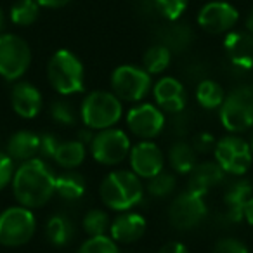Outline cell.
<instances>
[{"label": "cell", "instance_id": "28", "mask_svg": "<svg viewBox=\"0 0 253 253\" xmlns=\"http://www.w3.org/2000/svg\"><path fill=\"white\" fill-rule=\"evenodd\" d=\"M170 61H172L170 49H167L162 43H156L146 50L144 57H142V66L149 75H160L170 66Z\"/></svg>", "mask_w": 253, "mask_h": 253}, {"label": "cell", "instance_id": "24", "mask_svg": "<svg viewBox=\"0 0 253 253\" xmlns=\"http://www.w3.org/2000/svg\"><path fill=\"white\" fill-rule=\"evenodd\" d=\"M173 25H169L162 28L160 32V43L170 49V52H182L193 42V32L187 25L172 21Z\"/></svg>", "mask_w": 253, "mask_h": 253}, {"label": "cell", "instance_id": "20", "mask_svg": "<svg viewBox=\"0 0 253 253\" xmlns=\"http://www.w3.org/2000/svg\"><path fill=\"white\" fill-rule=\"evenodd\" d=\"M187 175H189L187 189L205 196L210 189H213V187L220 186L224 182L225 172L220 169V165L217 162H201L196 163V167Z\"/></svg>", "mask_w": 253, "mask_h": 253}, {"label": "cell", "instance_id": "9", "mask_svg": "<svg viewBox=\"0 0 253 253\" xmlns=\"http://www.w3.org/2000/svg\"><path fill=\"white\" fill-rule=\"evenodd\" d=\"M90 155L97 163L104 167H115L128 158L132 149L130 137L125 130L109 126L104 130H97L90 141Z\"/></svg>", "mask_w": 253, "mask_h": 253}, {"label": "cell", "instance_id": "22", "mask_svg": "<svg viewBox=\"0 0 253 253\" xmlns=\"http://www.w3.org/2000/svg\"><path fill=\"white\" fill-rule=\"evenodd\" d=\"M85 156H87V144L77 139V141H61L52 160L63 170H75L85 162Z\"/></svg>", "mask_w": 253, "mask_h": 253}, {"label": "cell", "instance_id": "12", "mask_svg": "<svg viewBox=\"0 0 253 253\" xmlns=\"http://www.w3.org/2000/svg\"><path fill=\"white\" fill-rule=\"evenodd\" d=\"M126 128L141 141H151L165 128V113L151 102H139L126 113Z\"/></svg>", "mask_w": 253, "mask_h": 253}, {"label": "cell", "instance_id": "27", "mask_svg": "<svg viewBox=\"0 0 253 253\" xmlns=\"http://www.w3.org/2000/svg\"><path fill=\"white\" fill-rule=\"evenodd\" d=\"M225 92L222 85L215 80H201L196 87V101L205 109H218L224 102Z\"/></svg>", "mask_w": 253, "mask_h": 253}, {"label": "cell", "instance_id": "5", "mask_svg": "<svg viewBox=\"0 0 253 253\" xmlns=\"http://www.w3.org/2000/svg\"><path fill=\"white\" fill-rule=\"evenodd\" d=\"M218 118L229 134H243L253 126V87L238 85L227 92L218 108Z\"/></svg>", "mask_w": 253, "mask_h": 253}, {"label": "cell", "instance_id": "19", "mask_svg": "<svg viewBox=\"0 0 253 253\" xmlns=\"http://www.w3.org/2000/svg\"><path fill=\"white\" fill-rule=\"evenodd\" d=\"M253 196V184L246 179H239L232 182L231 186L225 189L224 198H222V218L225 222H241L243 220V211H245V205Z\"/></svg>", "mask_w": 253, "mask_h": 253}, {"label": "cell", "instance_id": "21", "mask_svg": "<svg viewBox=\"0 0 253 253\" xmlns=\"http://www.w3.org/2000/svg\"><path fill=\"white\" fill-rule=\"evenodd\" d=\"M40 151V135L32 130H19L9 137L7 141V153L14 162H28L37 158Z\"/></svg>", "mask_w": 253, "mask_h": 253}, {"label": "cell", "instance_id": "13", "mask_svg": "<svg viewBox=\"0 0 253 253\" xmlns=\"http://www.w3.org/2000/svg\"><path fill=\"white\" fill-rule=\"evenodd\" d=\"M239 19V12L229 2L224 0H215L208 2L198 12V25L201 30L211 35H222L229 33Z\"/></svg>", "mask_w": 253, "mask_h": 253}, {"label": "cell", "instance_id": "8", "mask_svg": "<svg viewBox=\"0 0 253 253\" xmlns=\"http://www.w3.org/2000/svg\"><path fill=\"white\" fill-rule=\"evenodd\" d=\"M153 88L151 75L144 68L122 64L111 73V92L122 102H139Z\"/></svg>", "mask_w": 253, "mask_h": 253}, {"label": "cell", "instance_id": "17", "mask_svg": "<svg viewBox=\"0 0 253 253\" xmlns=\"http://www.w3.org/2000/svg\"><path fill=\"white\" fill-rule=\"evenodd\" d=\"M146 227H148V222H146V218L141 213L132 210L120 211L111 220L109 236L116 243L130 245V243H135L137 239H141L144 236Z\"/></svg>", "mask_w": 253, "mask_h": 253}, {"label": "cell", "instance_id": "1", "mask_svg": "<svg viewBox=\"0 0 253 253\" xmlns=\"http://www.w3.org/2000/svg\"><path fill=\"white\" fill-rule=\"evenodd\" d=\"M11 186L18 203L33 210L47 205L56 194V173L43 158H32L19 163Z\"/></svg>", "mask_w": 253, "mask_h": 253}, {"label": "cell", "instance_id": "11", "mask_svg": "<svg viewBox=\"0 0 253 253\" xmlns=\"http://www.w3.org/2000/svg\"><path fill=\"white\" fill-rule=\"evenodd\" d=\"M208 207L203 194L186 189L172 200L169 207V220L179 231H191L205 220Z\"/></svg>", "mask_w": 253, "mask_h": 253}, {"label": "cell", "instance_id": "30", "mask_svg": "<svg viewBox=\"0 0 253 253\" xmlns=\"http://www.w3.org/2000/svg\"><path fill=\"white\" fill-rule=\"evenodd\" d=\"M40 5L37 0H18L11 7V21L18 26H30L39 19Z\"/></svg>", "mask_w": 253, "mask_h": 253}, {"label": "cell", "instance_id": "40", "mask_svg": "<svg viewBox=\"0 0 253 253\" xmlns=\"http://www.w3.org/2000/svg\"><path fill=\"white\" fill-rule=\"evenodd\" d=\"M40 7H47V9H59L64 7L66 4H70L71 0H37Z\"/></svg>", "mask_w": 253, "mask_h": 253}, {"label": "cell", "instance_id": "18", "mask_svg": "<svg viewBox=\"0 0 253 253\" xmlns=\"http://www.w3.org/2000/svg\"><path fill=\"white\" fill-rule=\"evenodd\" d=\"M229 63L241 71L253 70V35L248 32H229L224 40Z\"/></svg>", "mask_w": 253, "mask_h": 253}, {"label": "cell", "instance_id": "10", "mask_svg": "<svg viewBox=\"0 0 253 253\" xmlns=\"http://www.w3.org/2000/svg\"><path fill=\"white\" fill-rule=\"evenodd\" d=\"M213 156L220 169L231 175H245L253 163L252 146L238 134H229L218 139L215 142Z\"/></svg>", "mask_w": 253, "mask_h": 253}, {"label": "cell", "instance_id": "31", "mask_svg": "<svg viewBox=\"0 0 253 253\" xmlns=\"http://www.w3.org/2000/svg\"><path fill=\"white\" fill-rule=\"evenodd\" d=\"M109 225H111V218H109L108 211L99 210V208H92L85 213L84 220H82V227L84 231L90 236H102L109 232Z\"/></svg>", "mask_w": 253, "mask_h": 253}, {"label": "cell", "instance_id": "43", "mask_svg": "<svg viewBox=\"0 0 253 253\" xmlns=\"http://www.w3.org/2000/svg\"><path fill=\"white\" fill-rule=\"evenodd\" d=\"M4 28H5V14H4V9L0 7V33H2Z\"/></svg>", "mask_w": 253, "mask_h": 253}, {"label": "cell", "instance_id": "34", "mask_svg": "<svg viewBox=\"0 0 253 253\" xmlns=\"http://www.w3.org/2000/svg\"><path fill=\"white\" fill-rule=\"evenodd\" d=\"M156 11L167 21H177L186 12L189 0H155Z\"/></svg>", "mask_w": 253, "mask_h": 253}, {"label": "cell", "instance_id": "7", "mask_svg": "<svg viewBox=\"0 0 253 253\" xmlns=\"http://www.w3.org/2000/svg\"><path fill=\"white\" fill-rule=\"evenodd\" d=\"M32 64V49L28 42L14 33H0V77L18 82Z\"/></svg>", "mask_w": 253, "mask_h": 253}, {"label": "cell", "instance_id": "14", "mask_svg": "<svg viewBox=\"0 0 253 253\" xmlns=\"http://www.w3.org/2000/svg\"><path fill=\"white\" fill-rule=\"evenodd\" d=\"M128 162H130V170L141 179H151L163 172L165 167V156L158 144L153 141H139L135 146H132L128 153Z\"/></svg>", "mask_w": 253, "mask_h": 253}, {"label": "cell", "instance_id": "29", "mask_svg": "<svg viewBox=\"0 0 253 253\" xmlns=\"http://www.w3.org/2000/svg\"><path fill=\"white\" fill-rule=\"evenodd\" d=\"M50 118L54 123L61 126H73L78 122V116L80 111H77V108L73 106V102L66 97V95H61V97L54 99L50 102Z\"/></svg>", "mask_w": 253, "mask_h": 253}, {"label": "cell", "instance_id": "4", "mask_svg": "<svg viewBox=\"0 0 253 253\" xmlns=\"http://www.w3.org/2000/svg\"><path fill=\"white\" fill-rule=\"evenodd\" d=\"M123 116V104L113 92H88L80 104V120L90 130H104L115 126Z\"/></svg>", "mask_w": 253, "mask_h": 253}, {"label": "cell", "instance_id": "36", "mask_svg": "<svg viewBox=\"0 0 253 253\" xmlns=\"http://www.w3.org/2000/svg\"><path fill=\"white\" fill-rule=\"evenodd\" d=\"M213 253H250L248 246L238 238H220L213 245Z\"/></svg>", "mask_w": 253, "mask_h": 253}, {"label": "cell", "instance_id": "16", "mask_svg": "<svg viewBox=\"0 0 253 253\" xmlns=\"http://www.w3.org/2000/svg\"><path fill=\"white\" fill-rule=\"evenodd\" d=\"M11 106L18 116L33 120L43 108L42 92L30 82H16L11 90Z\"/></svg>", "mask_w": 253, "mask_h": 253}, {"label": "cell", "instance_id": "15", "mask_svg": "<svg viewBox=\"0 0 253 253\" xmlns=\"http://www.w3.org/2000/svg\"><path fill=\"white\" fill-rule=\"evenodd\" d=\"M153 97L155 102L162 111L175 115V113L184 111L186 108V88L182 82L173 77H163L153 87Z\"/></svg>", "mask_w": 253, "mask_h": 253}, {"label": "cell", "instance_id": "39", "mask_svg": "<svg viewBox=\"0 0 253 253\" xmlns=\"http://www.w3.org/2000/svg\"><path fill=\"white\" fill-rule=\"evenodd\" d=\"M158 253H189V250H187L186 245L179 241H169L160 248Z\"/></svg>", "mask_w": 253, "mask_h": 253}, {"label": "cell", "instance_id": "26", "mask_svg": "<svg viewBox=\"0 0 253 253\" xmlns=\"http://www.w3.org/2000/svg\"><path fill=\"white\" fill-rule=\"evenodd\" d=\"M198 153L194 151L193 144H187L184 141H177L169 149V163L172 170L179 173H189L196 167Z\"/></svg>", "mask_w": 253, "mask_h": 253}, {"label": "cell", "instance_id": "35", "mask_svg": "<svg viewBox=\"0 0 253 253\" xmlns=\"http://www.w3.org/2000/svg\"><path fill=\"white\" fill-rule=\"evenodd\" d=\"M16 172V162L5 151H0V191L12 182Z\"/></svg>", "mask_w": 253, "mask_h": 253}, {"label": "cell", "instance_id": "38", "mask_svg": "<svg viewBox=\"0 0 253 253\" xmlns=\"http://www.w3.org/2000/svg\"><path fill=\"white\" fill-rule=\"evenodd\" d=\"M215 142H217V141H215L210 134H207V132H201V134H198L196 137H194L193 148H194V151H196L198 155H207V153L213 151Z\"/></svg>", "mask_w": 253, "mask_h": 253}, {"label": "cell", "instance_id": "33", "mask_svg": "<svg viewBox=\"0 0 253 253\" xmlns=\"http://www.w3.org/2000/svg\"><path fill=\"white\" fill-rule=\"evenodd\" d=\"M77 253H120L118 243L111 236H90L80 245Z\"/></svg>", "mask_w": 253, "mask_h": 253}, {"label": "cell", "instance_id": "41", "mask_svg": "<svg viewBox=\"0 0 253 253\" xmlns=\"http://www.w3.org/2000/svg\"><path fill=\"white\" fill-rule=\"evenodd\" d=\"M243 220H246L253 227V196L245 205V211H243Z\"/></svg>", "mask_w": 253, "mask_h": 253}, {"label": "cell", "instance_id": "37", "mask_svg": "<svg viewBox=\"0 0 253 253\" xmlns=\"http://www.w3.org/2000/svg\"><path fill=\"white\" fill-rule=\"evenodd\" d=\"M61 144V139L56 134H42L40 135V151L39 155L43 160H52L57 148Z\"/></svg>", "mask_w": 253, "mask_h": 253}, {"label": "cell", "instance_id": "25", "mask_svg": "<svg viewBox=\"0 0 253 253\" xmlns=\"http://www.w3.org/2000/svg\"><path fill=\"white\" fill-rule=\"evenodd\" d=\"M85 179L75 170H66V172L56 175V194L66 201H77L85 194Z\"/></svg>", "mask_w": 253, "mask_h": 253}, {"label": "cell", "instance_id": "2", "mask_svg": "<svg viewBox=\"0 0 253 253\" xmlns=\"http://www.w3.org/2000/svg\"><path fill=\"white\" fill-rule=\"evenodd\" d=\"M101 201L113 211L132 210L144 198V184L132 170H115L99 186Z\"/></svg>", "mask_w": 253, "mask_h": 253}, {"label": "cell", "instance_id": "23", "mask_svg": "<svg viewBox=\"0 0 253 253\" xmlns=\"http://www.w3.org/2000/svg\"><path fill=\"white\" fill-rule=\"evenodd\" d=\"M45 236L52 246L63 248V246L70 245V241L75 236L73 222L63 213L52 215L45 224Z\"/></svg>", "mask_w": 253, "mask_h": 253}, {"label": "cell", "instance_id": "44", "mask_svg": "<svg viewBox=\"0 0 253 253\" xmlns=\"http://www.w3.org/2000/svg\"><path fill=\"white\" fill-rule=\"evenodd\" d=\"M250 146H252V151H253V126H252V139H250Z\"/></svg>", "mask_w": 253, "mask_h": 253}, {"label": "cell", "instance_id": "32", "mask_svg": "<svg viewBox=\"0 0 253 253\" xmlns=\"http://www.w3.org/2000/svg\"><path fill=\"white\" fill-rule=\"evenodd\" d=\"M175 186H177V180L172 173L160 172L158 175L148 179V184L144 186V189L148 191L149 196L163 200V198H169L175 191Z\"/></svg>", "mask_w": 253, "mask_h": 253}, {"label": "cell", "instance_id": "3", "mask_svg": "<svg viewBox=\"0 0 253 253\" xmlns=\"http://www.w3.org/2000/svg\"><path fill=\"white\" fill-rule=\"evenodd\" d=\"M47 78L59 95H75L84 92L85 70L77 54L68 49H59L52 54L47 64Z\"/></svg>", "mask_w": 253, "mask_h": 253}, {"label": "cell", "instance_id": "6", "mask_svg": "<svg viewBox=\"0 0 253 253\" xmlns=\"http://www.w3.org/2000/svg\"><path fill=\"white\" fill-rule=\"evenodd\" d=\"M37 231V218L30 208L18 205L0 211V245L18 248L32 241Z\"/></svg>", "mask_w": 253, "mask_h": 253}, {"label": "cell", "instance_id": "42", "mask_svg": "<svg viewBox=\"0 0 253 253\" xmlns=\"http://www.w3.org/2000/svg\"><path fill=\"white\" fill-rule=\"evenodd\" d=\"M246 32L253 35V11L250 12L248 18H246Z\"/></svg>", "mask_w": 253, "mask_h": 253}]
</instances>
